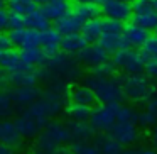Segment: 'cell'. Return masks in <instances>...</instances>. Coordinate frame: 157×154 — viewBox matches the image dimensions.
I'll return each instance as SVG.
<instances>
[{"label": "cell", "instance_id": "obj_36", "mask_svg": "<svg viewBox=\"0 0 157 154\" xmlns=\"http://www.w3.org/2000/svg\"><path fill=\"white\" fill-rule=\"evenodd\" d=\"M140 54L142 58L147 61H152V59H157V36L150 34L149 39L145 41V44L140 48Z\"/></svg>", "mask_w": 157, "mask_h": 154}, {"label": "cell", "instance_id": "obj_47", "mask_svg": "<svg viewBox=\"0 0 157 154\" xmlns=\"http://www.w3.org/2000/svg\"><path fill=\"white\" fill-rule=\"evenodd\" d=\"M150 140H152L154 147L157 149V125L152 127V132H150Z\"/></svg>", "mask_w": 157, "mask_h": 154}, {"label": "cell", "instance_id": "obj_18", "mask_svg": "<svg viewBox=\"0 0 157 154\" xmlns=\"http://www.w3.org/2000/svg\"><path fill=\"white\" fill-rule=\"evenodd\" d=\"M86 46H88V42L85 41V38H83L79 32H76V34L63 36V38H61V44H59V51L75 58V56H78L79 53L86 48Z\"/></svg>", "mask_w": 157, "mask_h": 154}, {"label": "cell", "instance_id": "obj_51", "mask_svg": "<svg viewBox=\"0 0 157 154\" xmlns=\"http://www.w3.org/2000/svg\"><path fill=\"white\" fill-rule=\"evenodd\" d=\"M154 7H155V10H157V0H154Z\"/></svg>", "mask_w": 157, "mask_h": 154}, {"label": "cell", "instance_id": "obj_14", "mask_svg": "<svg viewBox=\"0 0 157 154\" xmlns=\"http://www.w3.org/2000/svg\"><path fill=\"white\" fill-rule=\"evenodd\" d=\"M0 142L5 144V146L12 147V149H19L24 142V139L21 137V134L15 129L14 120H0Z\"/></svg>", "mask_w": 157, "mask_h": 154}, {"label": "cell", "instance_id": "obj_3", "mask_svg": "<svg viewBox=\"0 0 157 154\" xmlns=\"http://www.w3.org/2000/svg\"><path fill=\"white\" fill-rule=\"evenodd\" d=\"M71 142L68 125L61 120H51L34 139V152H56Z\"/></svg>", "mask_w": 157, "mask_h": 154}, {"label": "cell", "instance_id": "obj_19", "mask_svg": "<svg viewBox=\"0 0 157 154\" xmlns=\"http://www.w3.org/2000/svg\"><path fill=\"white\" fill-rule=\"evenodd\" d=\"M137 125L154 127L157 125V95L144 102V109L137 115Z\"/></svg>", "mask_w": 157, "mask_h": 154}, {"label": "cell", "instance_id": "obj_17", "mask_svg": "<svg viewBox=\"0 0 157 154\" xmlns=\"http://www.w3.org/2000/svg\"><path fill=\"white\" fill-rule=\"evenodd\" d=\"M39 10L49 19V21H59L63 19L66 14L71 12V5H69L68 0H49L46 4H42L39 7Z\"/></svg>", "mask_w": 157, "mask_h": 154}, {"label": "cell", "instance_id": "obj_27", "mask_svg": "<svg viewBox=\"0 0 157 154\" xmlns=\"http://www.w3.org/2000/svg\"><path fill=\"white\" fill-rule=\"evenodd\" d=\"M19 56H21V61L25 68H34V66H41L44 51L41 48H25L21 49Z\"/></svg>", "mask_w": 157, "mask_h": 154}, {"label": "cell", "instance_id": "obj_29", "mask_svg": "<svg viewBox=\"0 0 157 154\" xmlns=\"http://www.w3.org/2000/svg\"><path fill=\"white\" fill-rule=\"evenodd\" d=\"M93 142L98 146L100 152L101 154H118L120 151L123 149L117 140H113L108 134H100V136H95Z\"/></svg>", "mask_w": 157, "mask_h": 154}, {"label": "cell", "instance_id": "obj_38", "mask_svg": "<svg viewBox=\"0 0 157 154\" xmlns=\"http://www.w3.org/2000/svg\"><path fill=\"white\" fill-rule=\"evenodd\" d=\"M132 12H133V15H144V14L155 12L154 0H135L132 4Z\"/></svg>", "mask_w": 157, "mask_h": 154}, {"label": "cell", "instance_id": "obj_16", "mask_svg": "<svg viewBox=\"0 0 157 154\" xmlns=\"http://www.w3.org/2000/svg\"><path fill=\"white\" fill-rule=\"evenodd\" d=\"M123 39H125L128 48H142L145 44V41L149 39L150 32L145 29L135 26L133 22H128L127 26H123V32H122Z\"/></svg>", "mask_w": 157, "mask_h": 154}, {"label": "cell", "instance_id": "obj_12", "mask_svg": "<svg viewBox=\"0 0 157 154\" xmlns=\"http://www.w3.org/2000/svg\"><path fill=\"white\" fill-rule=\"evenodd\" d=\"M68 98H69V103L90 107V109L96 107V103H98V100H96L93 90L90 88V86H86L85 83H76V85L69 86Z\"/></svg>", "mask_w": 157, "mask_h": 154}, {"label": "cell", "instance_id": "obj_43", "mask_svg": "<svg viewBox=\"0 0 157 154\" xmlns=\"http://www.w3.org/2000/svg\"><path fill=\"white\" fill-rule=\"evenodd\" d=\"M5 49H10V41H9V36L0 32V53L5 51Z\"/></svg>", "mask_w": 157, "mask_h": 154}, {"label": "cell", "instance_id": "obj_1", "mask_svg": "<svg viewBox=\"0 0 157 154\" xmlns=\"http://www.w3.org/2000/svg\"><path fill=\"white\" fill-rule=\"evenodd\" d=\"M39 69H42L46 75L61 78L68 83H73L83 76V69H81V65L78 63V59L64 54L61 51L52 53V54H46L44 53V58H42Z\"/></svg>", "mask_w": 157, "mask_h": 154}, {"label": "cell", "instance_id": "obj_54", "mask_svg": "<svg viewBox=\"0 0 157 154\" xmlns=\"http://www.w3.org/2000/svg\"><path fill=\"white\" fill-rule=\"evenodd\" d=\"M155 36H157V29H155Z\"/></svg>", "mask_w": 157, "mask_h": 154}, {"label": "cell", "instance_id": "obj_34", "mask_svg": "<svg viewBox=\"0 0 157 154\" xmlns=\"http://www.w3.org/2000/svg\"><path fill=\"white\" fill-rule=\"evenodd\" d=\"M132 22L149 32L155 31L157 29V10L150 12V14H144V15H132Z\"/></svg>", "mask_w": 157, "mask_h": 154}, {"label": "cell", "instance_id": "obj_11", "mask_svg": "<svg viewBox=\"0 0 157 154\" xmlns=\"http://www.w3.org/2000/svg\"><path fill=\"white\" fill-rule=\"evenodd\" d=\"M101 14L106 19H113L118 22H127L132 19V5L125 4V2H118V0H105V4L101 5Z\"/></svg>", "mask_w": 157, "mask_h": 154}, {"label": "cell", "instance_id": "obj_37", "mask_svg": "<svg viewBox=\"0 0 157 154\" xmlns=\"http://www.w3.org/2000/svg\"><path fill=\"white\" fill-rule=\"evenodd\" d=\"M73 154H101L93 140H86V142H71L69 147Z\"/></svg>", "mask_w": 157, "mask_h": 154}, {"label": "cell", "instance_id": "obj_24", "mask_svg": "<svg viewBox=\"0 0 157 154\" xmlns=\"http://www.w3.org/2000/svg\"><path fill=\"white\" fill-rule=\"evenodd\" d=\"M68 119V122H88L90 115H91V109L83 105H76V103H68L63 112Z\"/></svg>", "mask_w": 157, "mask_h": 154}, {"label": "cell", "instance_id": "obj_25", "mask_svg": "<svg viewBox=\"0 0 157 154\" xmlns=\"http://www.w3.org/2000/svg\"><path fill=\"white\" fill-rule=\"evenodd\" d=\"M79 34L85 38V41L88 44H95V42L100 41L101 38V19H93V21H88L83 24Z\"/></svg>", "mask_w": 157, "mask_h": 154}, {"label": "cell", "instance_id": "obj_21", "mask_svg": "<svg viewBox=\"0 0 157 154\" xmlns=\"http://www.w3.org/2000/svg\"><path fill=\"white\" fill-rule=\"evenodd\" d=\"M24 68L25 66L22 65L21 56H19V53L15 49H5V51L0 53V69L5 75H10V73H15Z\"/></svg>", "mask_w": 157, "mask_h": 154}, {"label": "cell", "instance_id": "obj_35", "mask_svg": "<svg viewBox=\"0 0 157 154\" xmlns=\"http://www.w3.org/2000/svg\"><path fill=\"white\" fill-rule=\"evenodd\" d=\"M123 32V24L113 19H101V38L106 36H122Z\"/></svg>", "mask_w": 157, "mask_h": 154}, {"label": "cell", "instance_id": "obj_53", "mask_svg": "<svg viewBox=\"0 0 157 154\" xmlns=\"http://www.w3.org/2000/svg\"><path fill=\"white\" fill-rule=\"evenodd\" d=\"M21 154H31V152H21Z\"/></svg>", "mask_w": 157, "mask_h": 154}, {"label": "cell", "instance_id": "obj_46", "mask_svg": "<svg viewBox=\"0 0 157 154\" xmlns=\"http://www.w3.org/2000/svg\"><path fill=\"white\" fill-rule=\"evenodd\" d=\"M0 154H15V151L12 149V147H9V146L0 142Z\"/></svg>", "mask_w": 157, "mask_h": 154}, {"label": "cell", "instance_id": "obj_40", "mask_svg": "<svg viewBox=\"0 0 157 154\" xmlns=\"http://www.w3.org/2000/svg\"><path fill=\"white\" fill-rule=\"evenodd\" d=\"M24 27H25V17L24 15H17V14L9 15V29H10V31L24 29Z\"/></svg>", "mask_w": 157, "mask_h": 154}, {"label": "cell", "instance_id": "obj_45", "mask_svg": "<svg viewBox=\"0 0 157 154\" xmlns=\"http://www.w3.org/2000/svg\"><path fill=\"white\" fill-rule=\"evenodd\" d=\"M78 4H91V5H98V7H101L103 4H105V0H76Z\"/></svg>", "mask_w": 157, "mask_h": 154}, {"label": "cell", "instance_id": "obj_10", "mask_svg": "<svg viewBox=\"0 0 157 154\" xmlns=\"http://www.w3.org/2000/svg\"><path fill=\"white\" fill-rule=\"evenodd\" d=\"M105 61H108V53H106L98 42H95V44H88L78 54V63L81 66L90 68V69L96 68V66H100L101 63H105Z\"/></svg>", "mask_w": 157, "mask_h": 154}, {"label": "cell", "instance_id": "obj_13", "mask_svg": "<svg viewBox=\"0 0 157 154\" xmlns=\"http://www.w3.org/2000/svg\"><path fill=\"white\" fill-rule=\"evenodd\" d=\"M14 124H15V129H17V132L21 134L22 139H36V137L41 134V130L44 129L37 120L24 115L22 112L15 117Z\"/></svg>", "mask_w": 157, "mask_h": 154}, {"label": "cell", "instance_id": "obj_7", "mask_svg": "<svg viewBox=\"0 0 157 154\" xmlns=\"http://www.w3.org/2000/svg\"><path fill=\"white\" fill-rule=\"evenodd\" d=\"M88 122H90V125L93 127L95 132L106 134L117 124L113 107L112 105H96V107H93Z\"/></svg>", "mask_w": 157, "mask_h": 154}, {"label": "cell", "instance_id": "obj_28", "mask_svg": "<svg viewBox=\"0 0 157 154\" xmlns=\"http://www.w3.org/2000/svg\"><path fill=\"white\" fill-rule=\"evenodd\" d=\"M39 9V5L34 0H9V14H17V15H29L32 12H36Z\"/></svg>", "mask_w": 157, "mask_h": 154}, {"label": "cell", "instance_id": "obj_30", "mask_svg": "<svg viewBox=\"0 0 157 154\" xmlns=\"http://www.w3.org/2000/svg\"><path fill=\"white\" fill-rule=\"evenodd\" d=\"M25 27L34 29V31H37V32H42V31H46V29L51 27V21L37 9L36 12L25 15Z\"/></svg>", "mask_w": 157, "mask_h": 154}, {"label": "cell", "instance_id": "obj_5", "mask_svg": "<svg viewBox=\"0 0 157 154\" xmlns=\"http://www.w3.org/2000/svg\"><path fill=\"white\" fill-rule=\"evenodd\" d=\"M112 63L117 69L123 71L125 75H139V73H144L145 69V59L142 58L140 51H135V49H120L113 54Z\"/></svg>", "mask_w": 157, "mask_h": 154}, {"label": "cell", "instance_id": "obj_20", "mask_svg": "<svg viewBox=\"0 0 157 154\" xmlns=\"http://www.w3.org/2000/svg\"><path fill=\"white\" fill-rule=\"evenodd\" d=\"M66 125L69 130L71 142H86V140H93L96 136L90 122H68Z\"/></svg>", "mask_w": 157, "mask_h": 154}, {"label": "cell", "instance_id": "obj_50", "mask_svg": "<svg viewBox=\"0 0 157 154\" xmlns=\"http://www.w3.org/2000/svg\"><path fill=\"white\" fill-rule=\"evenodd\" d=\"M118 2H125V4H130V5H132L135 0H118Z\"/></svg>", "mask_w": 157, "mask_h": 154}, {"label": "cell", "instance_id": "obj_48", "mask_svg": "<svg viewBox=\"0 0 157 154\" xmlns=\"http://www.w3.org/2000/svg\"><path fill=\"white\" fill-rule=\"evenodd\" d=\"M7 83V76H5V73L0 69V90L4 88V85Z\"/></svg>", "mask_w": 157, "mask_h": 154}, {"label": "cell", "instance_id": "obj_15", "mask_svg": "<svg viewBox=\"0 0 157 154\" xmlns=\"http://www.w3.org/2000/svg\"><path fill=\"white\" fill-rule=\"evenodd\" d=\"M5 76H7V83L12 85V88H15V86H34L39 81V69L24 68Z\"/></svg>", "mask_w": 157, "mask_h": 154}, {"label": "cell", "instance_id": "obj_32", "mask_svg": "<svg viewBox=\"0 0 157 154\" xmlns=\"http://www.w3.org/2000/svg\"><path fill=\"white\" fill-rule=\"evenodd\" d=\"M98 44L101 46L108 54H110V53L115 54V53L120 51V49L128 48L127 42H125V39H123V36H106V38H100Z\"/></svg>", "mask_w": 157, "mask_h": 154}, {"label": "cell", "instance_id": "obj_42", "mask_svg": "<svg viewBox=\"0 0 157 154\" xmlns=\"http://www.w3.org/2000/svg\"><path fill=\"white\" fill-rule=\"evenodd\" d=\"M9 10L5 7H2L0 4V32H4L5 29H9Z\"/></svg>", "mask_w": 157, "mask_h": 154}, {"label": "cell", "instance_id": "obj_6", "mask_svg": "<svg viewBox=\"0 0 157 154\" xmlns=\"http://www.w3.org/2000/svg\"><path fill=\"white\" fill-rule=\"evenodd\" d=\"M106 134L113 140H117L122 147H130L133 144H137L140 139L139 125L133 122H117Z\"/></svg>", "mask_w": 157, "mask_h": 154}, {"label": "cell", "instance_id": "obj_22", "mask_svg": "<svg viewBox=\"0 0 157 154\" xmlns=\"http://www.w3.org/2000/svg\"><path fill=\"white\" fill-rule=\"evenodd\" d=\"M54 24H56L54 29L59 32V34H61V36H68V34H76V32H79L85 22H83L81 19L76 17L73 12H69V14H66L63 19L56 21Z\"/></svg>", "mask_w": 157, "mask_h": 154}, {"label": "cell", "instance_id": "obj_49", "mask_svg": "<svg viewBox=\"0 0 157 154\" xmlns=\"http://www.w3.org/2000/svg\"><path fill=\"white\" fill-rule=\"evenodd\" d=\"M118 154H135V149H130V147H128V149H125V147H123Z\"/></svg>", "mask_w": 157, "mask_h": 154}, {"label": "cell", "instance_id": "obj_41", "mask_svg": "<svg viewBox=\"0 0 157 154\" xmlns=\"http://www.w3.org/2000/svg\"><path fill=\"white\" fill-rule=\"evenodd\" d=\"M145 76H149L152 81L157 80V59H152V61H147L145 63Z\"/></svg>", "mask_w": 157, "mask_h": 154}, {"label": "cell", "instance_id": "obj_39", "mask_svg": "<svg viewBox=\"0 0 157 154\" xmlns=\"http://www.w3.org/2000/svg\"><path fill=\"white\" fill-rule=\"evenodd\" d=\"M90 73H93V75H96V76H115L117 68L113 66L112 61H105L100 66H96V68L90 69Z\"/></svg>", "mask_w": 157, "mask_h": 154}, {"label": "cell", "instance_id": "obj_52", "mask_svg": "<svg viewBox=\"0 0 157 154\" xmlns=\"http://www.w3.org/2000/svg\"><path fill=\"white\" fill-rule=\"evenodd\" d=\"M2 2H9V0H0V4H2Z\"/></svg>", "mask_w": 157, "mask_h": 154}, {"label": "cell", "instance_id": "obj_4", "mask_svg": "<svg viewBox=\"0 0 157 154\" xmlns=\"http://www.w3.org/2000/svg\"><path fill=\"white\" fill-rule=\"evenodd\" d=\"M120 80H122L123 97L132 100V102L144 103L150 97L157 95V83L152 81L144 73H139V75H125Z\"/></svg>", "mask_w": 157, "mask_h": 154}, {"label": "cell", "instance_id": "obj_23", "mask_svg": "<svg viewBox=\"0 0 157 154\" xmlns=\"http://www.w3.org/2000/svg\"><path fill=\"white\" fill-rule=\"evenodd\" d=\"M63 36L56 31L54 27H49L41 32V46L39 48L46 53V54H52V53L59 51V44H61Z\"/></svg>", "mask_w": 157, "mask_h": 154}, {"label": "cell", "instance_id": "obj_31", "mask_svg": "<svg viewBox=\"0 0 157 154\" xmlns=\"http://www.w3.org/2000/svg\"><path fill=\"white\" fill-rule=\"evenodd\" d=\"M113 107V112H115V119L117 122H133L137 124V115H139V112H137L133 107L130 105H125V103H115Z\"/></svg>", "mask_w": 157, "mask_h": 154}, {"label": "cell", "instance_id": "obj_9", "mask_svg": "<svg viewBox=\"0 0 157 154\" xmlns=\"http://www.w3.org/2000/svg\"><path fill=\"white\" fill-rule=\"evenodd\" d=\"M9 41H10V46L14 48H39L41 46V32L34 31V29H15V31L9 32Z\"/></svg>", "mask_w": 157, "mask_h": 154}, {"label": "cell", "instance_id": "obj_26", "mask_svg": "<svg viewBox=\"0 0 157 154\" xmlns=\"http://www.w3.org/2000/svg\"><path fill=\"white\" fill-rule=\"evenodd\" d=\"M71 12L76 15L78 19H81L83 22L93 21V19H100V14H101V9L98 5H91V4H78L76 2L71 7Z\"/></svg>", "mask_w": 157, "mask_h": 154}, {"label": "cell", "instance_id": "obj_44", "mask_svg": "<svg viewBox=\"0 0 157 154\" xmlns=\"http://www.w3.org/2000/svg\"><path fill=\"white\" fill-rule=\"evenodd\" d=\"M135 154H157L155 147H139L135 149Z\"/></svg>", "mask_w": 157, "mask_h": 154}, {"label": "cell", "instance_id": "obj_8", "mask_svg": "<svg viewBox=\"0 0 157 154\" xmlns=\"http://www.w3.org/2000/svg\"><path fill=\"white\" fill-rule=\"evenodd\" d=\"M10 98L14 102L15 110H25L27 107H31L36 100L41 97L42 90L37 85L34 86H15V88L9 90Z\"/></svg>", "mask_w": 157, "mask_h": 154}, {"label": "cell", "instance_id": "obj_33", "mask_svg": "<svg viewBox=\"0 0 157 154\" xmlns=\"http://www.w3.org/2000/svg\"><path fill=\"white\" fill-rule=\"evenodd\" d=\"M14 112H15V107L10 98L9 90H0V120H5L9 117H12Z\"/></svg>", "mask_w": 157, "mask_h": 154}, {"label": "cell", "instance_id": "obj_2", "mask_svg": "<svg viewBox=\"0 0 157 154\" xmlns=\"http://www.w3.org/2000/svg\"><path fill=\"white\" fill-rule=\"evenodd\" d=\"M86 86L93 90L96 100L100 105H115V103L123 102V88H122V80L118 76H96L93 73H88L85 76Z\"/></svg>", "mask_w": 157, "mask_h": 154}]
</instances>
